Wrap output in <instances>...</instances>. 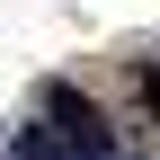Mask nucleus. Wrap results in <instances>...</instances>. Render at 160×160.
I'll list each match as a JSON object with an SVG mask.
<instances>
[{
  "mask_svg": "<svg viewBox=\"0 0 160 160\" xmlns=\"http://www.w3.org/2000/svg\"><path fill=\"white\" fill-rule=\"evenodd\" d=\"M18 160H80V151H71L53 125H27V133H18Z\"/></svg>",
  "mask_w": 160,
  "mask_h": 160,
  "instance_id": "f257e3e1",
  "label": "nucleus"
}]
</instances>
